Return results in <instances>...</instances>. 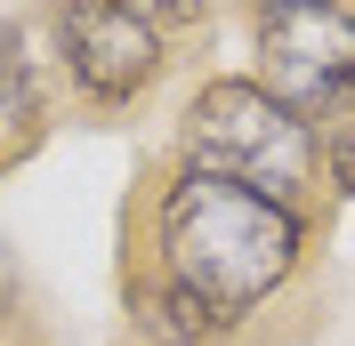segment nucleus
Wrapping results in <instances>:
<instances>
[{
	"label": "nucleus",
	"instance_id": "nucleus-1",
	"mask_svg": "<svg viewBox=\"0 0 355 346\" xmlns=\"http://www.w3.org/2000/svg\"><path fill=\"white\" fill-rule=\"evenodd\" d=\"M154 250L170 282H186L194 298H210L234 322L291 282V266L307 250V226H299L291 201H266L210 170H178L154 201Z\"/></svg>",
	"mask_w": 355,
	"mask_h": 346
},
{
	"label": "nucleus",
	"instance_id": "nucleus-2",
	"mask_svg": "<svg viewBox=\"0 0 355 346\" xmlns=\"http://www.w3.org/2000/svg\"><path fill=\"white\" fill-rule=\"evenodd\" d=\"M186 170L234 177L266 201H299L315 185V121L259 81H210L186 105Z\"/></svg>",
	"mask_w": 355,
	"mask_h": 346
},
{
	"label": "nucleus",
	"instance_id": "nucleus-3",
	"mask_svg": "<svg viewBox=\"0 0 355 346\" xmlns=\"http://www.w3.org/2000/svg\"><path fill=\"white\" fill-rule=\"evenodd\" d=\"M259 89L291 113H323L355 89V8L347 0H291L259 17Z\"/></svg>",
	"mask_w": 355,
	"mask_h": 346
},
{
	"label": "nucleus",
	"instance_id": "nucleus-4",
	"mask_svg": "<svg viewBox=\"0 0 355 346\" xmlns=\"http://www.w3.org/2000/svg\"><path fill=\"white\" fill-rule=\"evenodd\" d=\"M57 48H65V73L97 105H130L162 73V33L137 0H65L57 8Z\"/></svg>",
	"mask_w": 355,
	"mask_h": 346
},
{
	"label": "nucleus",
	"instance_id": "nucleus-5",
	"mask_svg": "<svg viewBox=\"0 0 355 346\" xmlns=\"http://www.w3.org/2000/svg\"><path fill=\"white\" fill-rule=\"evenodd\" d=\"M41 73H33V48H24V33L8 24L0 33V153H33L41 145Z\"/></svg>",
	"mask_w": 355,
	"mask_h": 346
},
{
	"label": "nucleus",
	"instance_id": "nucleus-6",
	"mask_svg": "<svg viewBox=\"0 0 355 346\" xmlns=\"http://www.w3.org/2000/svg\"><path fill=\"white\" fill-rule=\"evenodd\" d=\"M137 330H146L154 346H210V338L226 330V314H218L210 298H194L186 282H170V274H162L154 290L137 298Z\"/></svg>",
	"mask_w": 355,
	"mask_h": 346
},
{
	"label": "nucleus",
	"instance_id": "nucleus-7",
	"mask_svg": "<svg viewBox=\"0 0 355 346\" xmlns=\"http://www.w3.org/2000/svg\"><path fill=\"white\" fill-rule=\"evenodd\" d=\"M315 161H323V177H331V194L355 201V89L315 113Z\"/></svg>",
	"mask_w": 355,
	"mask_h": 346
},
{
	"label": "nucleus",
	"instance_id": "nucleus-8",
	"mask_svg": "<svg viewBox=\"0 0 355 346\" xmlns=\"http://www.w3.org/2000/svg\"><path fill=\"white\" fill-rule=\"evenodd\" d=\"M137 8H146L154 24H194L202 8H210V0H137Z\"/></svg>",
	"mask_w": 355,
	"mask_h": 346
},
{
	"label": "nucleus",
	"instance_id": "nucleus-9",
	"mask_svg": "<svg viewBox=\"0 0 355 346\" xmlns=\"http://www.w3.org/2000/svg\"><path fill=\"white\" fill-rule=\"evenodd\" d=\"M8 306H17V266H8V250H0V322H8Z\"/></svg>",
	"mask_w": 355,
	"mask_h": 346
},
{
	"label": "nucleus",
	"instance_id": "nucleus-10",
	"mask_svg": "<svg viewBox=\"0 0 355 346\" xmlns=\"http://www.w3.org/2000/svg\"><path fill=\"white\" fill-rule=\"evenodd\" d=\"M259 8H291V0H259Z\"/></svg>",
	"mask_w": 355,
	"mask_h": 346
}]
</instances>
